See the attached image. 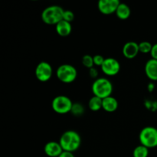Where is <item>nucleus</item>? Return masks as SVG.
<instances>
[{"mask_svg": "<svg viewBox=\"0 0 157 157\" xmlns=\"http://www.w3.org/2000/svg\"><path fill=\"white\" fill-rule=\"evenodd\" d=\"M59 144L64 151L74 153L81 147V137L75 130H67L60 137Z\"/></svg>", "mask_w": 157, "mask_h": 157, "instance_id": "1", "label": "nucleus"}, {"mask_svg": "<svg viewBox=\"0 0 157 157\" xmlns=\"http://www.w3.org/2000/svg\"><path fill=\"white\" fill-rule=\"evenodd\" d=\"M94 96L101 99L111 96L113 92V84L111 81L105 78H98L94 80L91 86Z\"/></svg>", "mask_w": 157, "mask_h": 157, "instance_id": "2", "label": "nucleus"}, {"mask_svg": "<svg viewBox=\"0 0 157 157\" xmlns=\"http://www.w3.org/2000/svg\"><path fill=\"white\" fill-rule=\"evenodd\" d=\"M64 9L59 6H51L45 8L41 12L43 22L50 25H56L63 20Z\"/></svg>", "mask_w": 157, "mask_h": 157, "instance_id": "3", "label": "nucleus"}, {"mask_svg": "<svg viewBox=\"0 0 157 157\" xmlns=\"http://www.w3.org/2000/svg\"><path fill=\"white\" fill-rule=\"evenodd\" d=\"M56 76L61 82L71 84L76 80L78 77V71L75 66L71 64H63L57 68Z\"/></svg>", "mask_w": 157, "mask_h": 157, "instance_id": "4", "label": "nucleus"}, {"mask_svg": "<svg viewBox=\"0 0 157 157\" xmlns=\"http://www.w3.org/2000/svg\"><path fill=\"white\" fill-rule=\"evenodd\" d=\"M139 140L141 145L148 149L157 147V128L146 127L141 130L139 134Z\"/></svg>", "mask_w": 157, "mask_h": 157, "instance_id": "5", "label": "nucleus"}, {"mask_svg": "<svg viewBox=\"0 0 157 157\" xmlns=\"http://www.w3.org/2000/svg\"><path fill=\"white\" fill-rule=\"evenodd\" d=\"M73 102L65 95H58L55 97L52 102V110L58 114H66L71 112Z\"/></svg>", "mask_w": 157, "mask_h": 157, "instance_id": "6", "label": "nucleus"}, {"mask_svg": "<svg viewBox=\"0 0 157 157\" xmlns=\"http://www.w3.org/2000/svg\"><path fill=\"white\" fill-rule=\"evenodd\" d=\"M35 75L39 81L47 82L52 78L53 75V69L52 65L47 61H41L37 64L35 67Z\"/></svg>", "mask_w": 157, "mask_h": 157, "instance_id": "7", "label": "nucleus"}, {"mask_svg": "<svg viewBox=\"0 0 157 157\" xmlns=\"http://www.w3.org/2000/svg\"><path fill=\"white\" fill-rule=\"evenodd\" d=\"M101 68L104 75L113 77L117 75L121 71V64L116 58H107L104 60Z\"/></svg>", "mask_w": 157, "mask_h": 157, "instance_id": "8", "label": "nucleus"}, {"mask_svg": "<svg viewBox=\"0 0 157 157\" xmlns=\"http://www.w3.org/2000/svg\"><path fill=\"white\" fill-rule=\"evenodd\" d=\"M120 3L119 0H100L98 3V10L103 15H111L116 13Z\"/></svg>", "mask_w": 157, "mask_h": 157, "instance_id": "9", "label": "nucleus"}, {"mask_svg": "<svg viewBox=\"0 0 157 157\" xmlns=\"http://www.w3.org/2000/svg\"><path fill=\"white\" fill-rule=\"evenodd\" d=\"M122 52L124 56L127 59H133L137 56L140 52L139 44L135 41H128L123 46Z\"/></svg>", "mask_w": 157, "mask_h": 157, "instance_id": "10", "label": "nucleus"}, {"mask_svg": "<svg viewBox=\"0 0 157 157\" xmlns=\"http://www.w3.org/2000/svg\"><path fill=\"white\" fill-rule=\"evenodd\" d=\"M44 153L49 157H58L64 151L59 142L49 141L44 145Z\"/></svg>", "mask_w": 157, "mask_h": 157, "instance_id": "11", "label": "nucleus"}, {"mask_svg": "<svg viewBox=\"0 0 157 157\" xmlns=\"http://www.w3.org/2000/svg\"><path fill=\"white\" fill-rule=\"evenodd\" d=\"M144 71L147 78L153 81H157V60H148L146 63Z\"/></svg>", "mask_w": 157, "mask_h": 157, "instance_id": "12", "label": "nucleus"}, {"mask_svg": "<svg viewBox=\"0 0 157 157\" xmlns=\"http://www.w3.org/2000/svg\"><path fill=\"white\" fill-rule=\"evenodd\" d=\"M55 30L57 34L61 37H67L71 33V23L62 20L55 25Z\"/></svg>", "mask_w": 157, "mask_h": 157, "instance_id": "13", "label": "nucleus"}, {"mask_svg": "<svg viewBox=\"0 0 157 157\" xmlns=\"http://www.w3.org/2000/svg\"><path fill=\"white\" fill-rule=\"evenodd\" d=\"M118 108V101L113 97L110 96L103 99L102 109L108 113H113Z\"/></svg>", "mask_w": 157, "mask_h": 157, "instance_id": "14", "label": "nucleus"}, {"mask_svg": "<svg viewBox=\"0 0 157 157\" xmlns=\"http://www.w3.org/2000/svg\"><path fill=\"white\" fill-rule=\"evenodd\" d=\"M131 14V10L128 5L125 3H120L116 11V15L121 20H127Z\"/></svg>", "mask_w": 157, "mask_h": 157, "instance_id": "15", "label": "nucleus"}, {"mask_svg": "<svg viewBox=\"0 0 157 157\" xmlns=\"http://www.w3.org/2000/svg\"><path fill=\"white\" fill-rule=\"evenodd\" d=\"M103 99L98 97L93 96L88 101V107L91 111L97 112L102 109Z\"/></svg>", "mask_w": 157, "mask_h": 157, "instance_id": "16", "label": "nucleus"}, {"mask_svg": "<svg viewBox=\"0 0 157 157\" xmlns=\"http://www.w3.org/2000/svg\"><path fill=\"white\" fill-rule=\"evenodd\" d=\"M149 149L143 145H139L133 150V157H148Z\"/></svg>", "mask_w": 157, "mask_h": 157, "instance_id": "17", "label": "nucleus"}, {"mask_svg": "<svg viewBox=\"0 0 157 157\" xmlns=\"http://www.w3.org/2000/svg\"><path fill=\"white\" fill-rule=\"evenodd\" d=\"M152 48H153V44L150 42H149V41H144L139 44L140 52H141L143 54L150 53V52L152 50Z\"/></svg>", "mask_w": 157, "mask_h": 157, "instance_id": "18", "label": "nucleus"}, {"mask_svg": "<svg viewBox=\"0 0 157 157\" xmlns=\"http://www.w3.org/2000/svg\"><path fill=\"white\" fill-rule=\"evenodd\" d=\"M82 64L87 68L90 69L94 67V58L90 55H85L82 58Z\"/></svg>", "mask_w": 157, "mask_h": 157, "instance_id": "19", "label": "nucleus"}, {"mask_svg": "<svg viewBox=\"0 0 157 157\" xmlns=\"http://www.w3.org/2000/svg\"><path fill=\"white\" fill-rule=\"evenodd\" d=\"M84 107L82 106V104H79V103H75L73 104V107H72L71 112V113H73L74 115L77 117L81 116V115L84 113Z\"/></svg>", "mask_w": 157, "mask_h": 157, "instance_id": "20", "label": "nucleus"}, {"mask_svg": "<svg viewBox=\"0 0 157 157\" xmlns=\"http://www.w3.org/2000/svg\"><path fill=\"white\" fill-rule=\"evenodd\" d=\"M75 19V14L71 10H64L63 15V20L71 23V21Z\"/></svg>", "mask_w": 157, "mask_h": 157, "instance_id": "21", "label": "nucleus"}, {"mask_svg": "<svg viewBox=\"0 0 157 157\" xmlns=\"http://www.w3.org/2000/svg\"><path fill=\"white\" fill-rule=\"evenodd\" d=\"M94 58V63L95 66H98V67H101L104 63L105 58L101 55H96L94 56H93Z\"/></svg>", "mask_w": 157, "mask_h": 157, "instance_id": "22", "label": "nucleus"}, {"mask_svg": "<svg viewBox=\"0 0 157 157\" xmlns=\"http://www.w3.org/2000/svg\"><path fill=\"white\" fill-rule=\"evenodd\" d=\"M89 75H90V77L92 78H94L95 80L97 79L98 76V69L95 68L94 67H92V68L89 69Z\"/></svg>", "mask_w": 157, "mask_h": 157, "instance_id": "23", "label": "nucleus"}, {"mask_svg": "<svg viewBox=\"0 0 157 157\" xmlns=\"http://www.w3.org/2000/svg\"><path fill=\"white\" fill-rule=\"evenodd\" d=\"M150 55H151V58L153 59L157 60V43L153 44V48H152V50L150 52Z\"/></svg>", "mask_w": 157, "mask_h": 157, "instance_id": "24", "label": "nucleus"}, {"mask_svg": "<svg viewBox=\"0 0 157 157\" xmlns=\"http://www.w3.org/2000/svg\"><path fill=\"white\" fill-rule=\"evenodd\" d=\"M58 157H75L73 153H70V152L63 151L62 153Z\"/></svg>", "mask_w": 157, "mask_h": 157, "instance_id": "25", "label": "nucleus"}]
</instances>
